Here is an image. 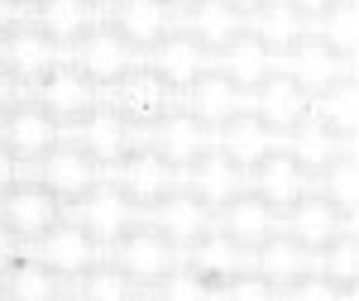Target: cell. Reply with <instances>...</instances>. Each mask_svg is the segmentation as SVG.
Returning a JSON list of instances; mask_svg holds the SVG:
<instances>
[{"mask_svg": "<svg viewBox=\"0 0 359 301\" xmlns=\"http://www.w3.org/2000/svg\"><path fill=\"white\" fill-rule=\"evenodd\" d=\"M57 62V43L43 34V29H34V24H20L15 29H5L0 34V67L10 72V77H20V82H39L48 67Z\"/></svg>", "mask_w": 359, "mask_h": 301, "instance_id": "14", "label": "cell"}, {"mask_svg": "<svg viewBox=\"0 0 359 301\" xmlns=\"http://www.w3.org/2000/svg\"><path fill=\"white\" fill-rule=\"evenodd\" d=\"M29 10H34L29 24L43 29L53 43H72L77 34H86L96 24V5L91 0H34Z\"/></svg>", "mask_w": 359, "mask_h": 301, "instance_id": "24", "label": "cell"}, {"mask_svg": "<svg viewBox=\"0 0 359 301\" xmlns=\"http://www.w3.org/2000/svg\"><path fill=\"white\" fill-rule=\"evenodd\" d=\"M292 10H302V15H326V10H335V0H287Z\"/></svg>", "mask_w": 359, "mask_h": 301, "instance_id": "37", "label": "cell"}, {"mask_svg": "<svg viewBox=\"0 0 359 301\" xmlns=\"http://www.w3.org/2000/svg\"><path fill=\"white\" fill-rule=\"evenodd\" d=\"M149 148L163 153L172 167H192L196 158L206 153V125L177 101L168 115H158V120L149 125Z\"/></svg>", "mask_w": 359, "mask_h": 301, "instance_id": "11", "label": "cell"}, {"mask_svg": "<svg viewBox=\"0 0 359 301\" xmlns=\"http://www.w3.org/2000/svg\"><path fill=\"white\" fill-rule=\"evenodd\" d=\"M62 211H67V206H62V201H57L48 187H39L29 172H25V177H20V182H15L5 196H0V220H5V225L20 234V244H25V248L34 244L43 230H53L57 220H62Z\"/></svg>", "mask_w": 359, "mask_h": 301, "instance_id": "4", "label": "cell"}, {"mask_svg": "<svg viewBox=\"0 0 359 301\" xmlns=\"http://www.w3.org/2000/svg\"><path fill=\"white\" fill-rule=\"evenodd\" d=\"M221 72L240 86V91H245V86H259L269 72H273V53H269L254 34H245V29H240V34H235V38L221 48Z\"/></svg>", "mask_w": 359, "mask_h": 301, "instance_id": "26", "label": "cell"}, {"mask_svg": "<svg viewBox=\"0 0 359 301\" xmlns=\"http://www.w3.org/2000/svg\"><path fill=\"white\" fill-rule=\"evenodd\" d=\"M292 239L302 248H326L340 239V206L335 201H297L292 206Z\"/></svg>", "mask_w": 359, "mask_h": 301, "instance_id": "29", "label": "cell"}, {"mask_svg": "<svg viewBox=\"0 0 359 301\" xmlns=\"http://www.w3.org/2000/svg\"><path fill=\"white\" fill-rule=\"evenodd\" d=\"M187 192L196 196V201H206V206H225L230 196L245 192V172L230 163L225 153H216V158H196L192 167H187Z\"/></svg>", "mask_w": 359, "mask_h": 301, "instance_id": "23", "label": "cell"}, {"mask_svg": "<svg viewBox=\"0 0 359 301\" xmlns=\"http://www.w3.org/2000/svg\"><path fill=\"white\" fill-rule=\"evenodd\" d=\"M287 77L302 86L306 96L335 91V86H340V62H335V48L326 43V38L292 43V48H287Z\"/></svg>", "mask_w": 359, "mask_h": 301, "instance_id": "18", "label": "cell"}, {"mask_svg": "<svg viewBox=\"0 0 359 301\" xmlns=\"http://www.w3.org/2000/svg\"><path fill=\"white\" fill-rule=\"evenodd\" d=\"M67 139L82 144L101 167H115L130 148H135V125H130L111 101H96L82 120H72V134H67Z\"/></svg>", "mask_w": 359, "mask_h": 301, "instance_id": "7", "label": "cell"}, {"mask_svg": "<svg viewBox=\"0 0 359 301\" xmlns=\"http://www.w3.org/2000/svg\"><path fill=\"white\" fill-rule=\"evenodd\" d=\"M29 167L20 163V158H15V153H10V148H5V144H0V196L10 192V187H15V182H20V177H25Z\"/></svg>", "mask_w": 359, "mask_h": 301, "instance_id": "33", "label": "cell"}, {"mask_svg": "<svg viewBox=\"0 0 359 301\" xmlns=\"http://www.w3.org/2000/svg\"><path fill=\"white\" fill-rule=\"evenodd\" d=\"M29 101H34V106H43L57 125L67 130L72 120H82L86 110L101 101V86L91 82V77H82L67 57H57L39 82H29Z\"/></svg>", "mask_w": 359, "mask_h": 301, "instance_id": "2", "label": "cell"}, {"mask_svg": "<svg viewBox=\"0 0 359 301\" xmlns=\"http://www.w3.org/2000/svg\"><path fill=\"white\" fill-rule=\"evenodd\" d=\"M297 167H335L340 163V144L326 125H316V130H302V134L292 139V148H287Z\"/></svg>", "mask_w": 359, "mask_h": 301, "instance_id": "31", "label": "cell"}, {"mask_svg": "<svg viewBox=\"0 0 359 301\" xmlns=\"http://www.w3.org/2000/svg\"><path fill=\"white\" fill-rule=\"evenodd\" d=\"M254 38H259L269 53H287V48L302 38L297 10H292V5H264L259 20H254Z\"/></svg>", "mask_w": 359, "mask_h": 301, "instance_id": "30", "label": "cell"}, {"mask_svg": "<svg viewBox=\"0 0 359 301\" xmlns=\"http://www.w3.org/2000/svg\"><path fill=\"white\" fill-rule=\"evenodd\" d=\"M91 5H115V0H91Z\"/></svg>", "mask_w": 359, "mask_h": 301, "instance_id": "40", "label": "cell"}, {"mask_svg": "<svg viewBox=\"0 0 359 301\" xmlns=\"http://www.w3.org/2000/svg\"><path fill=\"white\" fill-rule=\"evenodd\" d=\"M72 43H77V48H72L67 62H72L82 77H91L96 86H115L125 72H135L139 62H144L135 43H125L111 24H91L86 34H77Z\"/></svg>", "mask_w": 359, "mask_h": 301, "instance_id": "3", "label": "cell"}, {"mask_svg": "<svg viewBox=\"0 0 359 301\" xmlns=\"http://www.w3.org/2000/svg\"><path fill=\"white\" fill-rule=\"evenodd\" d=\"M163 5H168V10H172V5H182V10H187V5H192V0H163Z\"/></svg>", "mask_w": 359, "mask_h": 301, "instance_id": "39", "label": "cell"}, {"mask_svg": "<svg viewBox=\"0 0 359 301\" xmlns=\"http://www.w3.org/2000/svg\"><path fill=\"white\" fill-rule=\"evenodd\" d=\"M111 182L130 196L135 206H154L158 196H168L177 187V167L168 163L163 153H154V148H130V153L115 163Z\"/></svg>", "mask_w": 359, "mask_h": 301, "instance_id": "10", "label": "cell"}, {"mask_svg": "<svg viewBox=\"0 0 359 301\" xmlns=\"http://www.w3.org/2000/svg\"><path fill=\"white\" fill-rule=\"evenodd\" d=\"M240 20L225 0H192L187 5V34H192L201 48H225L235 34H240Z\"/></svg>", "mask_w": 359, "mask_h": 301, "instance_id": "28", "label": "cell"}, {"mask_svg": "<svg viewBox=\"0 0 359 301\" xmlns=\"http://www.w3.org/2000/svg\"><path fill=\"white\" fill-rule=\"evenodd\" d=\"M15 5H34V0H15Z\"/></svg>", "mask_w": 359, "mask_h": 301, "instance_id": "41", "label": "cell"}, {"mask_svg": "<svg viewBox=\"0 0 359 301\" xmlns=\"http://www.w3.org/2000/svg\"><path fill=\"white\" fill-rule=\"evenodd\" d=\"M29 177H34L39 187H48V192H53L62 206H72L77 196H86L96 182H101V177H106V167L96 163L82 144H72V139L62 134L53 148H48V153L34 163V172H29Z\"/></svg>", "mask_w": 359, "mask_h": 301, "instance_id": "1", "label": "cell"}, {"mask_svg": "<svg viewBox=\"0 0 359 301\" xmlns=\"http://www.w3.org/2000/svg\"><path fill=\"white\" fill-rule=\"evenodd\" d=\"M225 5H230L235 15H259V10H264L269 0H225Z\"/></svg>", "mask_w": 359, "mask_h": 301, "instance_id": "38", "label": "cell"}, {"mask_svg": "<svg viewBox=\"0 0 359 301\" xmlns=\"http://www.w3.org/2000/svg\"><path fill=\"white\" fill-rule=\"evenodd\" d=\"M111 248H115V268L130 277V282H158L172 268V244H168L154 225H139V230L130 225Z\"/></svg>", "mask_w": 359, "mask_h": 301, "instance_id": "12", "label": "cell"}, {"mask_svg": "<svg viewBox=\"0 0 359 301\" xmlns=\"http://www.w3.org/2000/svg\"><path fill=\"white\" fill-rule=\"evenodd\" d=\"M254 91H259V96H254V115H259L269 130H292L306 115V106H311V96H306L292 77H273V72L254 86Z\"/></svg>", "mask_w": 359, "mask_h": 301, "instance_id": "21", "label": "cell"}, {"mask_svg": "<svg viewBox=\"0 0 359 301\" xmlns=\"http://www.w3.org/2000/svg\"><path fill=\"white\" fill-rule=\"evenodd\" d=\"M111 29L125 43H135V48H154L168 29H172V10H168L163 0H115Z\"/></svg>", "mask_w": 359, "mask_h": 301, "instance_id": "16", "label": "cell"}, {"mask_svg": "<svg viewBox=\"0 0 359 301\" xmlns=\"http://www.w3.org/2000/svg\"><path fill=\"white\" fill-rule=\"evenodd\" d=\"M278 230V211L273 206H264L259 196H230L221 206V234L230 239V244H240V248H259L269 234Z\"/></svg>", "mask_w": 359, "mask_h": 301, "instance_id": "17", "label": "cell"}, {"mask_svg": "<svg viewBox=\"0 0 359 301\" xmlns=\"http://www.w3.org/2000/svg\"><path fill=\"white\" fill-rule=\"evenodd\" d=\"M25 96H29V86L20 82V77H10V72L0 67V115H5V110H10V106H20Z\"/></svg>", "mask_w": 359, "mask_h": 301, "instance_id": "34", "label": "cell"}, {"mask_svg": "<svg viewBox=\"0 0 359 301\" xmlns=\"http://www.w3.org/2000/svg\"><path fill=\"white\" fill-rule=\"evenodd\" d=\"M177 101H182V91H172V86H168L158 72H149L144 62H139L135 72H125V77L111 86V106L120 110L130 125H154V120L168 115Z\"/></svg>", "mask_w": 359, "mask_h": 301, "instance_id": "9", "label": "cell"}, {"mask_svg": "<svg viewBox=\"0 0 359 301\" xmlns=\"http://www.w3.org/2000/svg\"><path fill=\"white\" fill-rule=\"evenodd\" d=\"M20 20H25V5H15V0H0V34H5V29H15Z\"/></svg>", "mask_w": 359, "mask_h": 301, "instance_id": "36", "label": "cell"}, {"mask_svg": "<svg viewBox=\"0 0 359 301\" xmlns=\"http://www.w3.org/2000/svg\"><path fill=\"white\" fill-rule=\"evenodd\" d=\"M144 67H149V72H158V77H163L172 91H187V86H192L196 77L211 67V53L196 43L192 34H172V29H168L163 38L149 48Z\"/></svg>", "mask_w": 359, "mask_h": 301, "instance_id": "15", "label": "cell"}, {"mask_svg": "<svg viewBox=\"0 0 359 301\" xmlns=\"http://www.w3.org/2000/svg\"><path fill=\"white\" fill-rule=\"evenodd\" d=\"M149 225H154L172 248H187L211 230V206L196 201L192 192H177V187H172L168 196H158V201L149 206Z\"/></svg>", "mask_w": 359, "mask_h": 301, "instance_id": "13", "label": "cell"}, {"mask_svg": "<svg viewBox=\"0 0 359 301\" xmlns=\"http://www.w3.org/2000/svg\"><path fill=\"white\" fill-rule=\"evenodd\" d=\"M182 106L192 110L201 125H225L245 101H240V86L230 82L225 72H211V67H206V72L187 86V101H182Z\"/></svg>", "mask_w": 359, "mask_h": 301, "instance_id": "22", "label": "cell"}, {"mask_svg": "<svg viewBox=\"0 0 359 301\" xmlns=\"http://www.w3.org/2000/svg\"><path fill=\"white\" fill-rule=\"evenodd\" d=\"M20 253H25V244H20V234H15V230H10V225L0 220V273H5V268H10V263H15Z\"/></svg>", "mask_w": 359, "mask_h": 301, "instance_id": "35", "label": "cell"}, {"mask_svg": "<svg viewBox=\"0 0 359 301\" xmlns=\"http://www.w3.org/2000/svg\"><path fill=\"white\" fill-rule=\"evenodd\" d=\"M326 201H335V206H350L355 201V167L350 163H340L335 182H326Z\"/></svg>", "mask_w": 359, "mask_h": 301, "instance_id": "32", "label": "cell"}, {"mask_svg": "<svg viewBox=\"0 0 359 301\" xmlns=\"http://www.w3.org/2000/svg\"><path fill=\"white\" fill-rule=\"evenodd\" d=\"M62 134H67V130H62L43 106H34L29 96L20 101V106H10L5 115H0V144H5V148H10L25 167L39 163V158H43Z\"/></svg>", "mask_w": 359, "mask_h": 301, "instance_id": "5", "label": "cell"}, {"mask_svg": "<svg viewBox=\"0 0 359 301\" xmlns=\"http://www.w3.org/2000/svg\"><path fill=\"white\" fill-rule=\"evenodd\" d=\"M62 287H67V282H62L57 273H48V268H43L29 248L15 258V263H10V268H5V273H0V297L43 301V297H62Z\"/></svg>", "mask_w": 359, "mask_h": 301, "instance_id": "27", "label": "cell"}, {"mask_svg": "<svg viewBox=\"0 0 359 301\" xmlns=\"http://www.w3.org/2000/svg\"><path fill=\"white\" fill-rule=\"evenodd\" d=\"M48 273H57L62 282L67 277H77V273H86L96 258H101V244L86 234L77 220H67V211H62V220H57L53 230H43L39 239H34V248H29Z\"/></svg>", "mask_w": 359, "mask_h": 301, "instance_id": "8", "label": "cell"}, {"mask_svg": "<svg viewBox=\"0 0 359 301\" xmlns=\"http://www.w3.org/2000/svg\"><path fill=\"white\" fill-rule=\"evenodd\" d=\"M67 220H77L96 244H115V239L135 225V201L120 192L115 182L101 177L86 196H77V201L67 206Z\"/></svg>", "mask_w": 359, "mask_h": 301, "instance_id": "6", "label": "cell"}, {"mask_svg": "<svg viewBox=\"0 0 359 301\" xmlns=\"http://www.w3.org/2000/svg\"><path fill=\"white\" fill-rule=\"evenodd\" d=\"M311 273V258H306V248L297 239H264L259 244V277H264V287L269 292H283V287H297L302 277Z\"/></svg>", "mask_w": 359, "mask_h": 301, "instance_id": "25", "label": "cell"}, {"mask_svg": "<svg viewBox=\"0 0 359 301\" xmlns=\"http://www.w3.org/2000/svg\"><path fill=\"white\" fill-rule=\"evenodd\" d=\"M221 153H225L235 167H240V172H254V167L273 153V130H269L259 115H240V110H235V115L225 120Z\"/></svg>", "mask_w": 359, "mask_h": 301, "instance_id": "19", "label": "cell"}, {"mask_svg": "<svg viewBox=\"0 0 359 301\" xmlns=\"http://www.w3.org/2000/svg\"><path fill=\"white\" fill-rule=\"evenodd\" d=\"M306 182H302V167L292 153H269L264 163L254 167V196L264 201V206H273V211H292L297 201H302Z\"/></svg>", "mask_w": 359, "mask_h": 301, "instance_id": "20", "label": "cell"}]
</instances>
